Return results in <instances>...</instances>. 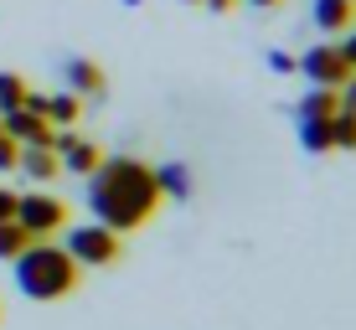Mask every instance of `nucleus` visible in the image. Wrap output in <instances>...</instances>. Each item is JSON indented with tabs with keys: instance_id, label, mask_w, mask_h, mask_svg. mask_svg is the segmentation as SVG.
I'll return each mask as SVG.
<instances>
[{
	"instance_id": "nucleus-20",
	"label": "nucleus",
	"mask_w": 356,
	"mask_h": 330,
	"mask_svg": "<svg viewBox=\"0 0 356 330\" xmlns=\"http://www.w3.org/2000/svg\"><path fill=\"white\" fill-rule=\"evenodd\" d=\"M268 67L274 72H300V63H294L289 52H268Z\"/></svg>"
},
{
	"instance_id": "nucleus-26",
	"label": "nucleus",
	"mask_w": 356,
	"mask_h": 330,
	"mask_svg": "<svg viewBox=\"0 0 356 330\" xmlns=\"http://www.w3.org/2000/svg\"><path fill=\"white\" fill-rule=\"evenodd\" d=\"M0 134H6V124H0Z\"/></svg>"
},
{
	"instance_id": "nucleus-21",
	"label": "nucleus",
	"mask_w": 356,
	"mask_h": 330,
	"mask_svg": "<svg viewBox=\"0 0 356 330\" xmlns=\"http://www.w3.org/2000/svg\"><path fill=\"white\" fill-rule=\"evenodd\" d=\"M336 47H341V57H346V67L356 72V31H346V36H341Z\"/></svg>"
},
{
	"instance_id": "nucleus-8",
	"label": "nucleus",
	"mask_w": 356,
	"mask_h": 330,
	"mask_svg": "<svg viewBox=\"0 0 356 330\" xmlns=\"http://www.w3.org/2000/svg\"><path fill=\"white\" fill-rule=\"evenodd\" d=\"M310 16H315V26H321V31L341 36V31L356 26V0H315Z\"/></svg>"
},
{
	"instance_id": "nucleus-9",
	"label": "nucleus",
	"mask_w": 356,
	"mask_h": 330,
	"mask_svg": "<svg viewBox=\"0 0 356 330\" xmlns=\"http://www.w3.org/2000/svg\"><path fill=\"white\" fill-rule=\"evenodd\" d=\"M67 93L98 99V93H104V67H98L93 57H72V63H67Z\"/></svg>"
},
{
	"instance_id": "nucleus-24",
	"label": "nucleus",
	"mask_w": 356,
	"mask_h": 330,
	"mask_svg": "<svg viewBox=\"0 0 356 330\" xmlns=\"http://www.w3.org/2000/svg\"><path fill=\"white\" fill-rule=\"evenodd\" d=\"M253 6H264V10H274V6H279V0H253Z\"/></svg>"
},
{
	"instance_id": "nucleus-12",
	"label": "nucleus",
	"mask_w": 356,
	"mask_h": 330,
	"mask_svg": "<svg viewBox=\"0 0 356 330\" xmlns=\"http://www.w3.org/2000/svg\"><path fill=\"white\" fill-rule=\"evenodd\" d=\"M155 186H161V197H170V201H186L191 197V170L181 165V160L155 165Z\"/></svg>"
},
{
	"instance_id": "nucleus-1",
	"label": "nucleus",
	"mask_w": 356,
	"mask_h": 330,
	"mask_svg": "<svg viewBox=\"0 0 356 330\" xmlns=\"http://www.w3.org/2000/svg\"><path fill=\"white\" fill-rule=\"evenodd\" d=\"M161 186H155V165L145 160H129V155H114L88 176V206H93V222L114 227L119 238L124 232H140L150 222L155 212H161Z\"/></svg>"
},
{
	"instance_id": "nucleus-16",
	"label": "nucleus",
	"mask_w": 356,
	"mask_h": 330,
	"mask_svg": "<svg viewBox=\"0 0 356 330\" xmlns=\"http://www.w3.org/2000/svg\"><path fill=\"white\" fill-rule=\"evenodd\" d=\"M26 242H31V238H26V227H21L16 217H6V222H0V258H6V263L16 258V253L26 248Z\"/></svg>"
},
{
	"instance_id": "nucleus-7",
	"label": "nucleus",
	"mask_w": 356,
	"mask_h": 330,
	"mask_svg": "<svg viewBox=\"0 0 356 330\" xmlns=\"http://www.w3.org/2000/svg\"><path fill=\"white\" fill-rule=\"evenodd\" d=\"M16 170L26 181H36V186H47V181L63 170V160H57V150L52 145H21V155H16Z\"/></svg>"
},
{
	"instance_id": "nucleus-19",
	"label": "nucleus",
	"mask_w": 356,
	"mask_h": 330,
	"mask_svg": "<svg viewBox=\"0 0 356 330\" xmlns=\"http://www.w3.org/2000/svg\"><path fill=\"white\" fill-rule=\"evenodd\" d=\"M336 104H341V114H356V72L336 88Z\"/></svg>"
},
{
	"instance_id": "nucleus-10",
	"label": "nucleus",
	"mask_w": 356,
	"mask_h": 330,
	"mask_svg": "<svg viewBox=\"0 0 356 330\" xmlns=\"http://www.w3.org/2000/svg\"><path fill=\"white\" fill-rule=\"evenodd\" d=\"M57 160H63V170H72V176H83L88 181L98 165H104V150H98L93 140H72L67 150H57Z\"/></svg>"
},
{
	"instance_id": "nucleus-11",
	"label": "nucleus",
	"mask_w": 356,
	"mask_h": 330,
	"mask_svg": "<svg viewBox=\"0 0 356 330\" xmlns=\"http://www.w3.org/2000/svg\"><path fill=\"white\" fill-rule=\"evenodd\" d=\"M78 114H83V99H78V93H47V108H42V119H47V124H52V129H67V124H78Z\"/></svg>"
},
{
	"instance_id": "nucleus-17",
	"label": "nucleus",
	"mask_w": 356,
	"mask_h": 330,
	"mask_svg": "<svg viewBox=\"0 0 356 330\" xmlns=\"http://www.w3.org/2000/svg\"><path fill=\"white\" fill-rule=\"evenodd\" d=\"M330 129H336V150H356V114H336Z\"/></svg>"
},
{
	"instance_id": "nucleus-6",
	"label": "nucleus",
	"mask_w": 356,
	"mask_h": 330,
	"mask_svg": "<svg viewBox=\"0 0 356 330\" xmlns=\"http://www.w3.org/2000/svg\"><path fill=\"white\" fill-rule=\"evenodd\" d=\"M0 124L16 145H52V124H47L42 114H31V108H10V114H0Z\"/></svg>"
},
{
	"instance_id": "nucleus-5",
	"label": "nucleus",
	"mask_w": 356,
	"mask_h": 330,
	"mask_svg": "<svg viewBox=\"0 0 356 330\" xmlns=\"http://www.w3.org/2000/svg\"><path fill=\"white\" fill-rule=\"evenodd\" d=\"M300 72L315 83V88H341V83L351 78V67H346V57H341V47H336V42L310 47V52L300 57Z\"/></svg>"
},
{
	"instance_id": "nucleus-23",
	"label": "nucleus",
	"mask_w": 356,
	"mask_h": 330,
	"mask_svg": "<svg viewBox=\"0 0 356 330\" xmlns=\"http://www.w3.org/2000/svg\"><path fill=\"white\" fill-rule=\"evenodd\" d=\"M202 6H212V10H232V0H202Z\"/></svg>"
},
{
	"instance_id": "nucleus-18",
	"label": "nucleus",
	"mask_w": 356,
	"mask_h": 330,
	"mask_svg": "<svg viewBox=\"0 0 356 330\" xmlns=\"http://www.w3.org/2000/svg\"><path fill=\"white\" fill-rule=\"evenodd\" d=\"M16 155H21V145L10 140V134H0V176H10V170H16Z\"/></svg>"
},
{
	"instance_id": "nucleus-13",
	"label": "nucleus",
	"mask_w": 356,
	"mask_h": 330,
	"mask_svg": "<svg viewBox=\"0 0 356 330\" xmlns=\"http://www.w3.org/2000/svg\"><path fill=\"white\" fill-rule=\"evenodd\" d=\"M300 145H305L310 155L336 150V129H330V119H300Z\"/></svg>"
},
{
	"instance_id": "nucleus-3",
	"label": "nucleus",
	"mask_w": 356,
	"mask_h": 330,
	"mask_svg": "<svg viewBox=\"0 0 356 330\" xmlns=\"http://www.w3.org/2000/svg\"><path fill=\"white\" fill-rule=\"evenodd\" d=\"M63 232H67L63 248L72 253L78 268H108L124 253V238H119L114 227H104V222H83V227H63Z\"/></svg>"
},
{
	"instance_id": "nucleus-14",
	"label": "nucleus",
	"mask_w": 356,
	"mask_h": 330,
	"mask_svg": "<svg viewBox=\"0 0 356 330\" xmlns=\"http://www.w3.org/2000/svg\"><path fill=\"white\" fill-rule=\"evenodd\" d=\"M341 104H336V88H310L300 99V119H336Z\"/></svg>"
},
{
	"instance_id": "nucleus-25",
	"label": "nucleus",
	"mask_w": 356,
	"mask_h": 330,
	"mask_svg": "<svg viewBox=\"0 0 356 330\" xmlns=\"http://www.w3.org/2000/svg\"><path fill=\"white\" fill-rule=\"evenodd\" d=\"M191 6H202V0H191Z\"/></svg>"
},
{
	"instance_id": "nucleus-15",
	"label": "nucleus",
	"mask_w": 356,
	"mask_h": 330,
	"mask_svg": "<svg viewBox=\"0 0 356 330\" xmlns=\"http://www.w3.org/2000/svg\"><path fill=\"white\" fill-rule=\"evenodd\" d=\"M26 78H21V72H0V114H10V108H21L26 104Z\"/></svg>"
},
{
	"instance_id": "nucleus-22",
	"label": "nucleus",
	"mask_w": 356,
	"mask_h": 330,
	"mask_svg": "<svg viewBox=\"0 0 356 330\" xmlns=\"http://www.w3.org/2000/svg\"><path fill=\"white\" fill-rule=\"evenodd\" d=\"M16 197H21V191H6V186H0V222H6V217H16Z\"/></svg>"
},
{
	"instance_id": "nucleus-4",
	"label": "nucleus",
	"mask_w": 356,
	"mask_h": 330,
	"mask_svg": "<svg viewBox=\"0 0 356 330\" xmlns=\"http://www.w3.org/2000/svg\"><path fill=\"white\" fill-rule=\"evenodd\" d=\"M16 222L26 227V238H52V232L67 227V201L52 197V191H26V197H16Z\"/></svg>"
},
{
	"instance_id": "nucleus-2",
	"label": "nucleus",
	"mask_w": 356,
	"mask_h": 330,
	"mask_svg": "<svg viewBox=\"0 0 356 330\" xmlns=\"http://www.w3.org/2000/svg\"><path fill=\"white\" fill-rule=\"evenodd\" d=\"M16 289L26 299H67L72 289H78V279H83V268L72 263V253L63 248V242H52V238H36L26 242V248L16 253Z\"/></svg>"
}]
</instances>
